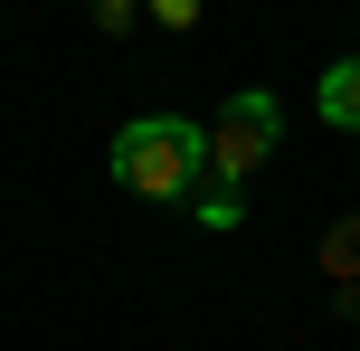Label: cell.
I'll return each instance as SVG.
<instances>
[{"mask_svg":"<svg viewBox=\"0 0 360 351\" xmlns=\"http://www.w3.org/2000/svg\"><path fill=\"white\" fill-rule=\"evenodd\" d=\"M199 171H209V133L190 114H133L114 133V181L143 190V200H180Z\"/></svg>","mask_w":360,"mask_h":351,"instance_id":"6da1fadb","label":"cell"},{"mask_svg":"<svg viewBox=\"0 0 360 351\" xmlns=\"http://www.w3.org/2000/svg\"><path fill=\"white\" fill-rule=\"evenodd\" d=\"M275 133H285V105H275L266 86L228 95V114H218V124H209V171H228V190H237V181H247V171H266Z\"/></svg>","mask_w":360,"mask_h":351,"instance_id":"7a4b0ae2","label":"cell"},{"mask_svg":"<svg viewBox=\"0 0 360 351\" xmlns=\"http://www.w3.org/2000/svg\"><path fill=\"white\" fill-rule=\"evenodd\" d=\"M313 105H323V124L360 133V57H332V67H323V86H313Z\"/></svg>","mask_w":360,"mask_h":351,"instance_id":"3957f363","label":"cell"},{"mask_svg":"<svg viewBox=\"0 0 360 351\" xmlns=\"http://www.w3.org/2000/svg\"><path fill=\"white\" fill-rule=\"evenodd\" d=\"M247 219V209H237V190H209V200H199V228H237Z\"/></svg>","mask_w":360,"mask_h":351,"instance_id":"277c9868","label":"cell"},{"mask_svg":"<svg viewBox=\"0 0 360 351\" xmlns=\"http://www.w3.org/2000/svg\"><path fill=\"white\" fill-rule=\"evenodd\" d=\"M332 266H360V219H342V238H332Z\"/></svg>","mask_w":360,"mask_h":351,"instance_id":"5b68a950","label":"cell"}]
</instances>
